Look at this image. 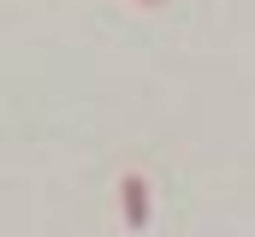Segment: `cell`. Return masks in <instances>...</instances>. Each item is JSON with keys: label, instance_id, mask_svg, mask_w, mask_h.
I'll use <instances>...</instances> for the list:
<instances>
[{"label": "cell", "instance_id": "cell-2", "mask_svg": "<svg viewBox=\"0 0 255 237\" xmlns=\"http://www.w3.org/2000/svg\"><path fill=\"white\" fill-rule=\"evenodd\" d=\"M142 6H160V0H142Z\"/></svg>", "mask_w": 255, "mask_h": 237}, {"label": "cell", "instance_id": "cell-1", "mask_svg": "<svg viewBox=\"0 0 255 237\" xmlns=\"http://www.w3.org/2000/svg\"><path fill=\"white\" fill-rule=\"evenodd\" d=\"M119 202H125V226L142 232V226H148V184H142V172L119 178Z\"/></svg>", "mask_w": 255, "mask_h": 237}]
</instances>
